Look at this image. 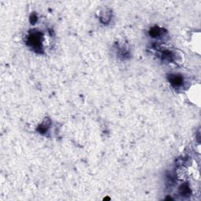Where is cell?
Here are the masks:
<instances>
[{
	"label": "cell",
	"instance_id": "obj_1",
	"mask_svg": "<svg viewBox=\"0 0 201 201\" xmlns=\"http://www.w3.org/2000/svg\"><path fill=\"white\" fill-rule=\"evenodd\" d=\"M170 82L174 87H179L182 84V78L178 76H173L170 79Z\"/></svg>",
	"mask_w": 201,
	"mask_h": 201
},
{
	"label": "cell",
	"instance_id": "obj_2",
	"mask_svg": "<svg viewBox=\"0 0 201 201\" xmlns=\"http://www.w3.org/2000/svg\"><path fill=\"white\" fill-rule=\"evenodd\" d=\"M29 40H30V43L33 46L38 47V46L40 45V37L39 36V35H37V34H34V35H32L29 38Z\"/></svg>",
	"mask_w": 201,
	"mask_h": 201
}]
</instances>
